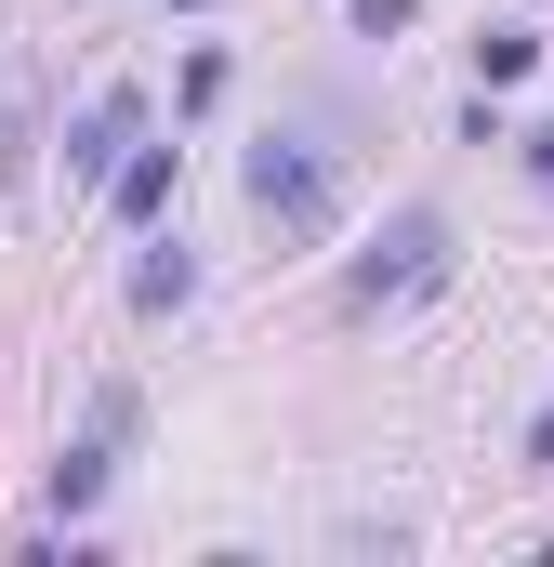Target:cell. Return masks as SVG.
Here are the masks:
<instances>
[{"label": "cell", "mask_w": 554, "mask_h": 567, "mask_svg": "<svg viewBox=\"0 0 554 567\" xmlns=\"http://www.w3.org/2000/svg\"><path fill=\"white\" fill-rule=\"evenodd\" d=\"M343 13H357V40H397V27H410L422 0H343Z\"/></svg>", "instance_id": "obj_8"}, {"label": "cell", "mask_w": 554, "mask_h": 567, "mask_svg": "<svg viewBox=\"0 0 554 567\" xmlns=\"http://www.w3.org/2000/svg\"><path fill=\"white\" fill-rule=\"evenodd\" d=\"M435 278H449V212H422V198H410V212L383 225V251L343 278V303H422Z\"/></svg>", "instance_id": "obj_2"}, {"label": "cell", "mask_w": 554, "mask_h": 567, "mask_svg": "<svg viewBox=\"0 0 554 567\" xmlns=\"http://www.w3.org/2000/svg\"><path fill=\"white\" fill-rule=\"evenodd\" d=\"M529 475H554V410H542V423H529Z\"/></svg>", "instance_id": "obj_9"}, {"label": "cell", "mask_w": 554, "mask_h": 567, "mask_svg": "<svg viewBox=\"0 0 554 567\" xmlns=\"http://www.w3.org/2000/svg\"><path fill=\"white\" fill-rule=\"evenodd\" d=\"M106 502V435H80L66 462H53V515H93Z\"/></svg>", "instance_id": "obj_7"}, {"label": "cell", "mask_w": 554, "mask_h": 567, "mask_svg": "<svg viewBox=\"0 0 554 567\" xmlns=\"http://www.w3.org/2000/svg\"><path fill=\"white\" fill-rule=\"evenodd\" d=\"M172 13H198V0H172Z\"/></svg>", "instance_id": "obj_11"}, {"label": "cell", "mask_w": 554, "mask_h": 567, "mask_svg": "<svg viewBox=\"0 0 554 567\" xmlns=\"http://www.w3.org/2000/svg\"><path fill=\"white\" fill-rule=\"evenodd\" d=\"M172 172H185V145H120V172H106V198H120V212H172Z\"/></svg>", "instance_id": "obj_4"}, {"label": "cell", "mask_w": 554, "mask_h": 567, "mask_svg": "<svg viewBox=\"0 0 554 567\" xmlns=\"http://www.w3.org/2000/svg\"><path fill=\"white\" fill-rule=\"evenodd\" d=\"M238 185H252V212H265L277 238H290V251H317V238L343 225V172H330V158H317L304 133H265V145H252V172H238Z\"/></svg>", "instance_id": "obj_1"}, {"label": "cell", "mask_w": 554, "mask_h": 567, "mask_svg": "<svg viewBox=\"0 0 554 567\" xmlns=\"http://www.w3.org/2000/svg\"><path fill=\"white\" fill-rule=\"evenodd\" d=\"M515 145H529V172H542V185H554V120H542V133H515Z\"/></svg>", "instance_id": "obj_10"}, {"label": "cell", "mask_w": 554, "mask_h": 567, "mask_svg": "<svg viewBox=\"0 0 554 567\" xmlns=\"http://www.w3.org/2000/svg\"><path fill=\"white\" fill-rule=\"evenodd\" d=\"M529 66H542V40H529V27H475V93L529 80Z\"/></svg>", "instance_id": "obj_6"}, {"label": "cell", "mask_w": 554, "mask_h": 567, "mask_svg": "<svg viewBox=\"0 0 554 567\" xmlns=\"http://www.w3.org/2000/svg\"><path fill=\"white\" fill-rule=\"evenodd\" d=\"M133 133H145V93L120 80V93H106V106H93V120L66 133V172H80V185H106V172H120V145H133Z\"/></svg>", "instance_id": "obj_3"}, {"label": "cell", "mask_w": 554, "mask_h": 567, "mask_svg": "<svg viewBox=\"0 0 554 567\" xmlns=\"http://www.w3.org/2000/svg\"><path fill=\"white\" fill-rule=\"evenodd\" d=\"M185 303H198V251H185V238H158V251L133 265V317H185Z\"/></svg>", "instance_id": "obj_5"}]
</instances>
